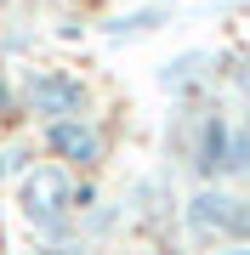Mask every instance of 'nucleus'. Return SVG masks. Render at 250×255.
I'll return each instance as SVG.
<instances>
[{
    "label": "nucleus",
    "mask_w": 250,
    "mask_h": 255,
    "mask_svg": "<svg viewBox=\"0 0 250 255\" xmlns=\"http://www.w3.org/2000/svg\"><path fill=\"white\" fill-rule=\"evenodd\" d=\"M17 210L40 238H68V216H74V182H68V170H57V164L28 170L17 182Z\"/></svg>",
    "instance_id": "obj_1"
},
{
    "label": "nucleus",
    "mask_w": 250,
    "mask_h": 255,
    "mask_svg": "<svg viewBox=\"0 0 250 255\" xmlns=\"http://www.w3.org/2000/svg\"><path fill=\"white\" fill-rule=\"evenodd\" d=\"M188 159H194V170L205 182H216V176H239L250 170V130L228 125L222 114H205L199 119V136L188 147Z\"/></svg>",
    "instance_id": "obj_2"
},
{
    "label": "nucleus",
    "mask_w": 250,
    "mask_h": 255,
    "mask_svg": "<svg viewBox=\"0 0 250 255\" xmlns=\"http://www.w3.org/2000/svg\"><path fill=\"white\" fill-rule=\"evenodd\" d=\"M188 233L194 238H228V244H250V199L228 187H199L188 199Z\"/></svg>",
    "instance_id": "obj_3"
},
{
    "label": "nucleus",
    "mask_w": 250,
    "mask_h": 255,
    "mask_svg": "<svg viewBox=\"0 0 250 255\" xmlns=\"http://www.w3.org/2000/svg\"><path fill=\"white\" fill-rule=\"evenodd\" d=\"M23 102H28V114H34V119L91 114V91H85V80H80V74H68V68H40V74H28Z\"/></svg>",
    "instance_id": "obj_4"
},
{
    "label": "nucleus",
    "mask_w": 250,
    "mask_h": 255,
    "mask_svg": "<svg viewBox=\"0 0 250 255\" xmlns=\"http://www.w3.org/2000/svg\"><path fill=\"white\" fill-rule=\"evenodd\" d=\"M46 147L63 164H80V170H91L102 164V130L91 125L85 114H63V119H46Z\"/></svg>",
    "instance_id": "obj_5"
},
{
    "label": "nucleus",
    "mask_w": 250,
    "mask_h": 255,
    "mask_svg": "<svg viewBox=\"0 0 250 255\" xmlns=\"http://www.w3.org/2000/svg\"><path fill=\"white\" fill-rule=\"evenodd\" d=\"M6 102H11V85H6V74H0V108H6Z\"/></svg>",
    "instance_id": "obj_6"
},
{
    "label": "nucleus",
    "mask_w": 250,
    "mask_h": 255,
    "mask_svg": "<svg viewBox=\"0 0 250 255\" xmlns=\"http://www.w3.org/2000/svg\"><path fill=\"white\" fill-rule=\"evenodd\" d=\"M0 182H6V153H0Z\"/></svg>",
    "instance_id": "obj_7"
},
{
    "label": "nucleus",
    "mask_w": 250,
    "mask_h": 255,
    "mask_svg": "<svg viewBox=\"0 0 250 255\" xmlns=\"http://www.w3.org/2000/svg\"><path fill=\"white\" fill-rule=\"evenodd\" d=\"M6 6H11V0H0V11H6Z\"/></svg>",
    "instance_id": "obj_8"
}]
</instances>
